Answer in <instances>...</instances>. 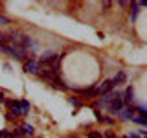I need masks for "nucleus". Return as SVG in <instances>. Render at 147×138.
Masks as SVG:
<instances>
[{
    "label": "nucleus",
    "mask_w": 147,
    "mask_h": 138,
    "mask_svg": "<svg viewBox=\"0 0 147 138\" xmlns=\"http://www.w3.org/2000/svg\"><path fill=\"white\" fill-rule=\"evenodd\" d=\"M0 52H4V53H9L11 57H15V59H24L28 57V52L26 50H22V48H18V46L15 44H11V46H0Z\"/></svg>",
    "instance_id": "obj_1"
},
{
    "label": "nucleus",
    "mask_w": 147,
    "mask_h": 138,
    "mask_svg": "<svg viewBox=\"0 0 147 138\" xmlns=\"http://www.w3.org/2000/svg\"><path fill=\"white\" fill-rule=\"evenodd\" d=\"M24 72L31 74V76H40V72H42V64H40L39 61H35V59H30V61L24 63Z\"/></svg>",
    "instance_id": "obj_2"
},
{
    "label": "nucleus",
    "mask_w": 147,
    "mask_h": 138,
    "mask_svg": "<svg viewBox=\"0 0 147 138\" xmlns=\"http://www.w3.org/2000/svg\"><path fill=\"white\" fill-rule=\"evenodd\" d=\"M107 109H109L112 114H118V112H121V110H123V99H121V96H118V98L114 99V101L109 105Z\"/></svg>",
    "instance_id": "obj_3"
},
{
    "label": "nucleus",
    "mask_w": 147,
    "mask_h": 138,
    "mask_svg": "<svg viewBox=\"0 0 147 138\" xmlns=\"http://www.w3.org/2000/svg\"><path fill=\"white\" fill-rule=\"evenodd\" d=\"M114 87H116V85H114V81H112V79H105V81L98 87V94L103 96V94H107V92H110V90L114 89Z\"/></svg>",
    "instance_id": "obj_4"
},
{
    "label": "nucleus",
    "mask_w": 147,
    "mask_h": 138,
    "mask_svg": "<svg viewBox=\"0 0 147 138\" xmlns=\"http://www.w3.org/2000/svg\"><path fill=\"white\" fill-rule=\"evenodd\" d=\"M76 92L79 96H85V98H94V96H98V87H90V89H77Z\"/></svg>",
    "instance_id": "obj_5"
},
{
    "label": "nucleus",
    "mask_w": 147,
    "mask_h": 138,
    "mask_svg": "<svg viewBox=\"0 0 147 138\" xmlns=\"http://www.w3.org/2000/svg\"><path fill=\"white\" fill-rule=\"evenodd\" d=\"M121 99H123V105H132V101H134V90H132V87H127L125 94H121Z\"/></svg>",
    "instance_id": "obj_6"
},
{
    "label": "nucleus",
    "mask_w": 147,
    "mask_h": 138,
    "mask_svg": "<svg viewBox=\"0 0 147 138\" xmlns=\"http://www.w3.org/2000/svg\"><path fill=\"white\" fill-rule=\"evenodd\" d=\"M46 81H50L52 83V87L53 89H59V90H66V85L61 81V77H57V76H53V77H50V79H46Z\"/></svg>",
    "instance_id": "obj_7"
},
{
    "label": "nucleus",
    "mask_w": 147,
    "mask_h": 138,
    "mask_svg": "<svg viewBox=\"0 0 147 138\" xmlns=\"http://www.w3.org/2000/svg\"><path fill=\"white\" fill-rule=\"evenodd\" d=\"M132 112H136V109H129V110H121V112H118L116 116L118 120H132L134 116H132Z\"/></svg>",
    "instance_id": "obj_8"
},
{
    "label": "nucleus",
    "mask_w": 147,
    "mask_h": 138,
    "mask_svg": "<svg viewBox=\"0 0 147 138\" xmlns=\"http://www.w3.org/2000/svg\"><path fill=\"white\" fill-rule=\"evenodd\" d=\"M22 129V136H31V135H33V131H35V129H33V125H30V123H24V125H22L20 127Z\"/></svg>",
    "instance_id": "obj_9"
},
{
    "label": "nucleus",
    "mask_w": 147,
    "mask_h": 138,
    "mask_svg": "<svg viewBox=\"0 0 147 138\" xmlns=\"http://www.w3.org/2000/svg\"><path fill=\"white\" fill-rule=\"evenodd\" d=\"M114 85H121V83H125L127 81V76H125V72H118V76L114 77Z\"/></svg>",
    "instance_id": "obj_10"
},
{
    "label": "nucleus",
    "mask_w": 147,
    "mask_h": 138,
    "mask_svg": "<svg viewBox=\"0 0 147 138\" xmlns=\"http://www.w3.org/2000/svg\"><path fill=\"white\" fill-rule=\"evenodd\" d=\"M136 17H138V2H132L131 4V20L134 22Z\"/></svg>",
    "instance_id": "obj_11"
},
{
    "label": "nucleus",
    "mask_w": 147,
    "mask_h": 138,
    "mask_svg": "<svg viewBox=\"0 0 147 138\" xmlns=\"http://www.w3.org/2000/svg\"><path fill=\"white\" fill-rule=\"evenodd\" d=\"M20 109H22V114L26 116V114L30 112V101H28V99H20Z\"/></svg>",
    "instance_id": "obj_12"
},
{
    "label": "nucleus",
    "mask_w": 147,
    "mask_h": 138,
    "mask_svg": "<svg viewBox=\"0 0 147 138\" xmlns=\"http://www.w3.org/2000/svg\"><path fill=\"white\" fill-rule=\"evenodd\" d=\"M70 103H72L76 109H79V107H81V98H76V96H74V98H70Z\"/></svg>",
    "instance_id": "obj_13"
},
{
    "label": "nucleus",
    "mask_w": 147,
    "mask_h": 138,
    "mask_svg": "<svg viewBox=\"0 0 147 138\" xmlns=\"http://www.w3.org/2000/svg\"><path fill=\"white\" fill-rule=\"evenodd\" d=\"M132 122L134 123H140V125H144V127H147V118H132Z\"/></svg>",
    "instance_id": "obj_14"
},
{
    "label": "nucleus",
    "mask_w": 147,
    "mask_h": 138,
    "mask_svg": "<svg viewBox=\"0 0 147 138\" xmlns=\"http://www.w3.org/2000/svg\"><path fill=\"white\" fill-rule=\"evenodd\" d=\"M88 138H103V135H99L98 131H90L88 133Z\"/></svg>",
    "instance_id": "obj_15"
},
{
    "label": "nucleus",
    "mask_w": 147,
    "mask_h": 138,
    "mask_svg": "<svg viewBox=\"0 0 147 138\" xmlns=\"http://www.w3.org/2000/svg\"><path fill=\"white\" fill-rule=\"evenodd\" d=\"M4 24H9V18L4 17V15H0V26H4Z\"/></svg>",
    "instance_id": "obj_16"
},
{
    "label": "nucleus",
    "mask_w": 147,
    "mask_h": 138,
    "mask_svg": "<svg viewBox=\"0 0 147 138\" xmlns=\"http://www.w3.org/2000/svg\"><path fill=\"white\" fill-rule=\"evenodd\" d=\"M101 123H114V120H112V118H107V116H103V120H101Z\"/></svg>",
    "instance_id": "obj_17"
},
{
    "label": "nucleus",
    "mask_w": 147,
    "mask_h": 138,
    "mask_svg": "<svg viewBox=\"0 0 147 138\" xmlns=\"http://www.w3.org/2000/svg\"><path fill=\"white\" fill-rule=\"evenodd\" d=\"M9 135H7V131H2V133H0V138H7Z\"/></svg>",
    "instance_id": "obj_18"
},
{
    "label": "nucleus",
    "mask_w": 147,
    "mask_h": 138,
    "mask_svg": "<svg viewBox=\"0 0 147 138\" xmlns=\"http://www.w3.org/2000/svg\"><path fill=\"white\" fill-rule=\"evenodd\" d=\"M107 138H118V136L114 135V133H107Z\"/></svg>",
    "instance_id": "obj_19"
},
{
    "label": "nucleus",
    "mask_w": 147,
    "mask_h": 138,
    "mask_svg": "<svg viewBox=\"0 0 147 138\" xmlns=\"http://www.w3.org/2000/svg\"><path fill=\"white\" fill-rule=\"evenodd\" d=\"M129 138H142V136H138V135H129Z\"/></svg>",
    "instance_id": "obj_20"
},
{
    "label": "nucleus",
    "mask_w": 147,
    "mask_h": 138,
    "mask_svg": "<svg viewBox=\"0 0 147 138\" xmlns=\"http://www.w3.org/2000/svg\"><path fill=\"white\" fill-rule=\"evenodd\" d=\"M2 101H4V94H2V92H0V103H2Z\"/></svg>",
    "instance_id": "obj_21"
},
{
    "label": "nucleus",
    "mask_w": 147,
    "mask_h": 138,
    "mask_svg": "<svg viewBox=\"0 0 147 138\" xmlns=\"http://www.w3.org/2000/svg\"><path fill=\"white\" fill-rule=\"evenodd\" d=\"M68 138H81V136H68Z\"/></svg>",
    "instance_id": "obj_22"
},
{
    "label": "nucleus",
    "mask_w": 147,
    "mask_h": 138,
    "mask_svg": "<svg viewBox=\"0 0 147 138\" xmlns=\"http://www.w3.org/2000/svg\"><path fill=\"white\" fill-rule=\"evenodd\" d=\"M123 138H129V136H123Z\"/></svg>",
    "instance_id": "obj_23"
},
{
    "label": "nucleus",
    "mask_w": 147,
    "mask_h": 138,
    "mask_svg": "<svg viewBox=\"0 0 147 138\" xmlns=\"http://www.w3.org/2000/svg\"><path fill=\"white\" fill-rule=\"evenodd\" d=\"M145 138H147V135H145Z\"/></svg>",
    "instance_id": "obj_24"
}]
</instances>
